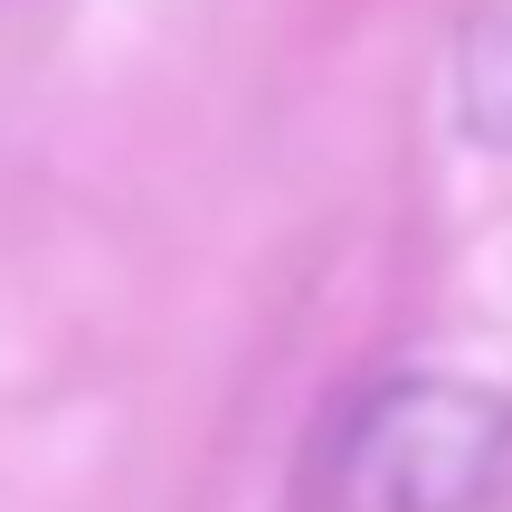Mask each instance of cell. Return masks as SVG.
<instances>
[{
	"label": "cell",
	"mask_w": 512,
	"mask_h": 512,
	"mask_svg": "<svg viewBox=\"0 0 512 512\" xmlns=\"http://www.w3.org/2000/svg\"><path fill=\"white\" fill-rule=\"evenodd\" d=\"M342 512H503L512 503V389L456 370H399L351 408L332 446Z\"/></svg>",
	"instance_id": "obj_1"
}]
</instances>
